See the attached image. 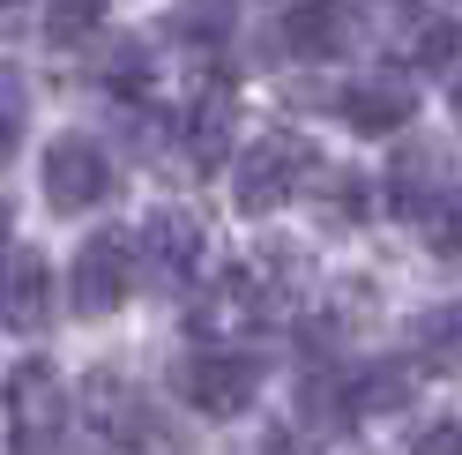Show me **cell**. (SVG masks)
<instances>
[{"label": "cell", "mask_w": 462, "mask_h": 455, "mask_svg": "<svg viewBox=\"0 0 462 455\" xmlns=\"http://www.w3.org/2000/svg\"><path fill=\"white\" fill-rule=\"evenodd\" d=\"M411 351H418L425 366H462V299L425 306V314L411 321Z\"/></svg>", "instance_id": "7c38bea8"}, {"label": "cell", "mask_w": 462, "mask_h": 455, "mask_svg": "<svg viewBox=\"0 0 462 455\" xmlns=\"http://www.w3.org/2000/svg\"><path fill=\"white\" fill-rule=\"evenodd\" d=\"M418 448H425V455H462V425H432Z\"/></svg>", "instance_id": "d6986e66"}, {"label": "cell", "mask_w": 462, "mask_h": 455, "mask_svg": "<svg viewBox=\"0 0 462 455\" xmlns=\"http://www.w3.org/2000/svg\"><path fill=\"white\" fill-rule=\"evenodd\" d=\"M358 202H365V187H358V172H328V194H321V217H328V224H351V217H358Z\"/></svg>", "instance_id": "2e32d148"}, {"label": "cell", "mask_w": 462, "mask_h": 455, "mask_svg": "<svg viewBox=\"0 0 462 455\" xmlns=\"http://www.w3.org/2000/svg\"><path fill=\"white\" fill-rule=\"evenodd\" d=\"M127 292H134V239L127 232H90L82 254H75V314L105 321V314L127 306Z\"/></svg>", "instance_id": "7a4b0ae2"}, {"label": "cell", "mask_w": 462, "mask_h": 455, "mask_svg": "<svg viewBox=\"0 0 462 455\" xmlns=\"http://www.w3.org/2000/svg\"><path fill=\"white\" fill-rule=\"evenodd\" d=\"M97 15H105V0H45V38L52 45H75V38L97 31Z\"/></svg>", "instance_id": "5bb4252c"}, {"label": "cell", "mask_w": 462, "mask_h": 455, "mask_svg": "<svg viewBox=\"0 0 462 455\" xmlns=\"http://www.w3.org/2000/svg\"><path fill=\"white\" fill-rule=\"evenodd\" d=\"M306 172H313V150H306L299 135H262V142L239 157L231 202H239L246 217H269V209H283V202L306 187Z\"/></svg>", "instance_id": "6da1fadb"}, {"label": "cell", "mask_w": 462, "mask_h": 455, "mask_svg": "<svg viewBox=\"0 0 462 455\" xmlns=\"http://www.w3.org/2000/svg\"><path fill=\"white\" fill-rule=\"evenodd\" d=\"M23 15H31V0H0V31H15Z\"/></svg>", "instance_id": "ffe728a7"}, {"label": "cell", "mask_w": 462, "mask_h": 455, "mask_svg": "<svg viewBox=\"0 0 462 455\" xmlns=\"http://www.w3.org/2000/svg\"><path fill=\"white\" fill-rule=\"evenodd\" d=\"M224 23H231V8H224V0H187V8H180V31H209V38H224Z\"/></svg>", "instance_id": "ac0fdd59"}, {"label": "cell", "mask_w": 462, "mask_h": 455, "mask_svg": "<svg viewBox=\"0 0 462 455\" xmlns=\"http://www.w3.org/2000/svg\"><path fill=\"white\" fill-rule=\"evenodd\" d=\"M432 246L462 262V194H440V209H432Z\"/></svg>", "instance_id": "e0dca14e"}, {"label": "cell", "mask_w": 462, "mask_h": 455, "mask_svg": "<svg viewBox=\"0 0 462 455\" xmlns=\"http://www.w3.org/2000/svg\"><path fill=\"white\" fill-rule=\"evenodd\" d=\"M283 45H291L299 60H343V52L358 45V23H351V8H328V0H299V8L283 15Z\"/></svg>", "instance_id": "ba28073f"}, {"label": "cell", "mask_w": 462, "mask_h": 455, "mask_svg": "<svg viewBox=\"0 0 462 455\" xmlns=\"http://www.w3.org/2000/svg\"><path fill=\"white\" fill-rule=\"evenodd\" d=\"M448 150L440 142H411L395 164H388V209H402V217H425L432 209V194H448Z\"/></svg>", "instance_id": "9c48e42d"}, {"label": "cell", "mask_w": 462, "mask_h": 455, "mask_svg": "<svg viewBox=\"0 0 462 455\" xmlns=\"http://www.w3.org/2000/svg\"><path fill=\"white\" fill-rule=\"evenodd\" d=\"M0 321L15 336H45L52 329V269L45 254H15L8 276H0Z\"/></svg>", "instance_id": "8992f818"}, {"label": "cell", "mask_w": 462, "mask_h": 455, "mask_svg": "<svg viewBox=\"0 0 462 455\" xmlns=\"http://www.w3.org/2000/svg\"><path fill=\"white\" fill-rule=\"evenodd\" d=\"M411 60H418V68H432V75L455 68V60H462V23H455V15H448V23H425V31L411 38Z\"/></svg>", "instance_id": "9a60e30c"}, {"label": "cell", "mask_w": 462, "mask_h": 455, "mask_svg": "<svg viewBox=\"0 0 462 455\" xmlns=\"http://www.w3.org/2000/svg\"><path fill=\"white\" fill-rule=\"evenodd\" d=\"M455 112H462V82H455Z\"/></svg>", "instance_id": "603a6c76"}, {"label": "cell", "mask_w": 462, "mask_h": 455, "mask_svg": "<svg viewBox=\"0 0 462 455\" xmlns=\"http://www.w3.org/2000/svg\"><path fill=\"white\" fill-rule=\"evenodd\" d=\"M8 433H15V448L68 441V388H60V374H52L45 358L8 374Z\"/></svg>", "instance_id": "3957f363"}, {"label": "cell", "mask_w": 462, "mask_h": 455, "mask_svg": "<svg viewBox=\"0 0 462 455\" xmlns=\"http://www.w3.org/2000/svg\"><path fill=\"white\" fill-rule=\"evenodd\" d=\"M343 120H351L358 135H395L402 120H411V82H388V75L351 82V90H343Z\"/></svg>", "instance_id": "30bf717a"}, {"label": "cell", "mask_w": 462, "mask_h": 455, "mask_svg": "<svg viewBox=\"0 0 462 455\" xmlns=\"http://www.w3.org/2000/svg\"><path fill=\"white\" fill-rule=\"evenodd\" d=\"M134 254L150 262V276H164V283H187V276L201 269V224H194V217H180V209H157L150 224H142Z\"/></svg>", "instance_id": "52a82bcc"}, {"label": "cell", "mask_w": 462, "mask_h": 455, "mask_svg": "<svg viewBox=\"0 0 462 455\" xmlns=\"http://www.w3.org/2000/svg\"><path fill=\"white\" fill-rule=\"evenodd\" d=\"M112 194V164H105V150L90 135H60L45 150V202L52 209H68V217H82V209H97Z\"/></svg>", "instance_id": "277c9868"}, {"label": "cell", "mask_w": 462, "mask_h": 455, "mask_svg": "<svg viewBox=\"0 0 462 455\" xmlns=\"http://www.w3.org/2000/svg\"><path fill=\"white\" fill-rule=\"evenodd\" d=\"M180 395L209 418H239L254 404V358L239 351H187L180 358Z\"/></svg>", "instance_id": "5b68a950"}, {"label": "cell", "mask_w": 462, "mask_h": 455, "mask_svg": "<svg viewBox=\"0 0 462 455\" xmlns=\"http://www.w3.org/2000/svg\"><path fill=\"white\" fill-rule=\"evenodd\" d=\"M0 246H8V202H0Z\"/></svg>", "instance_id": "7402d4cb"}, {"label": "cell", "mask_w": 462, "mask_h": 455, "mask_svg": "<svg viewBox=\"0 0 462 455\" xmlns=\"http://www.w3.org/2000/svg\"><path fill=\"white\" fill-rule=\"evenodd\" d=\"M224 150H231V90H209V98H194V112H187V164H224Z\"/></svg>", "instance_id": "8fae6325"}, {"label": "cell", "mask_w": 462, "mask_h": 455, "mask_svg": "<svg viewBox=\"0 0 462 455\" xmlns=\"http://www.w3.org/2000/svg\"><path fill=\"white\" fill-rule=\"evenodd\" d=\"M351 404H358V411L411 404V374H402V366H365V374H351Z\"/></svg>", "instance_id": "4fadbf2b"}, {"label": "cell", "mask_w": 462, "mask_h": 455, "mask_svg": "<svg viewBox=\"0 0 462 455\" xmlns=\"http://www.w3.org/2000/svg\"><path fill=\"white\" fill-rule=\"evenodd\" d=\"M8 150H15V112L0 105V157H8Z\"/></svg>", "instance_id": "44dd1931"}]
</instances>
